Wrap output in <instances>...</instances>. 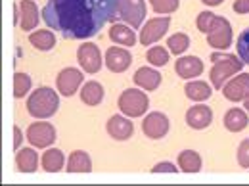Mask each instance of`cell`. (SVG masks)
Here are the masks:
<instances>
[{"instance_id":"cell-1","label":"cell","mask_w":249,"mask_h":186,"mask_svg":"<svg viewBox=\"0 0 249 186\" xmlns=\"http://www.w3.org/2000/svg\"><path fill=\"white\" fill-rule=\"evenodd\" d=\"M117 4L119 0H48L42 19L63 38H90L106 23L117 19Z\"/></svg>"},{"instance_id":"cell-2","label":"cell","mask_w":249,"mask_h":186,"mask_svg":"<svg viewBox=\"0 0 249 186\" xmlns=\"http://www.w3.org/2000/svg\"><path fill=\"white\" fill-rule=\"evenodd\" d=\"M211 62H213V67H211V83L215 89H222L224 81L236 73L242 71L244 67V60L238 58L236 54H222V52H213L211 54Z\"/></svg>"},{"instance_id":"cell-3","label":"cell","mask_w":249,"mask_h":186,"mask_svg":"<svg viewBox=\"0 0 249 186\" xmlns=\"http://www.w3.org/2000/svg\"><path fill=\"white\" fill-rule=\"evenodd\" d=\"M60 108V98L48 87L36 89L27 100V112L35 119H48Z\"/></svg>"},{"instance_id":"cell-4","label":"cell","mask_w":249,"mask_h":186,"mask_svg":"<svg viewBox=\"0 0 249 186\" xmlns=\"http://www.w3.org/2000/svg\"><path fill=\"white\" fill-rule=\"evenodd\" d=\"M119 110L128 117H140L146 113L148 106H150V98L148 94L136 89H128L119 96Z\"/></svg>"},{"instance_id":"cell-5","label":"cell","mask_w":249,"mask_h":186,"mask_svg":"<svg viewBox=\"0 0 249 186\" xmlns=\"http://www.w3.org/2000/svg\"><path fill=\"white\" fill-rule=\"evenodd\" d=\"M117 19L128 23L132 29H138L146 19V2L144 0H119Z\"/></svg>"},{"instance_id":"cell-6","label":"cell","mask_w":249,"mask_h":186,"mask_svg":"<svg viewBox=\"0 0 249 186\" xmlns=\"http://www.w3.org/2000/svg\"><path fill=\"white\" fill-rule=\"evenodd\" d=\"M207 42L217 50H226L232 44V25L228 23V19L217 16L211 31L207 33Z\"/></svg>"},{"instance_id":"cell-7","label":"cell","mask_w":249,"mask_h":186,"mask_svg":"<svg viewBox=\"0 0 249 186\" xmlns=\"http://www.w3.org/2000/svg\"><path fill=\"white\" fill-rule=\"evenodd\" d=\"M171 25V18H152L146 21V25L140 31V42L144 46H152L157 42Z\"/></svg>"},{"instance_id":"cell-8","label":"cell","mask_w":249,"mask_h":186,"mask_svg":"<svg viewBox=\"0 0 249 186\" xmlns=\"http://www.w3.org/2000/svg\"><path fill=\"white\" fill-rule=\"evenodd\" d=\"M77 60L87 73H98L102 69V54L94 42H85L77 50Z\"/></svg>"},{"instance_id":"cell-9","label":"cell","mask_w":249,"mask_h":186,"mask_svg":"<svg viewBox=\"0 0 249 186\" xmlns=\"http://www.w3.org/2000/svg\"><path fill=\"white\" fill-rule=\"evenodd\" d=\"M27 140L36 148H48L56 140V129L50 123H31L27 129Z\"/></svg>"},{"instance_id":"cell-10","label":"cell","mask_w":249,"mask_h":186,"mask_svg":"<svg viewBox=\"0 0 249 186\" xmlns=\"http://www.w3.org/2000/svg\"><path fill=\"white\" fill-rule=\"evenodd\" d=\"M83 83V73L75 67H65L58 73V79H56V85H58V91L63 96H73L77 93V89L81 87Z\"/></svg>"},{"instance_id":"cell-11","label":"cell","mask_w":249,"mask_h":186,"mask_svg":"<svg viewBox=\"0 0 249 186\" xmlns=\"http://www.w3.org/2000/svg\"><path fill=\"white\" fill-rule=\"evenodd\" d=\"M142 130L148 138H163L169 132V119L165 113L161 112H152L146 115L144 123H142Z\"/></svg>"},{"instance_id":"cell-12","label":"cell","mask_w":249,"mask_h":186,"mask_svg":"<svg viewBox=\"0 0 249 186\" xmlns=\"http://www.w3.org/2000/svg\"><path fill=\"white\" fill-rule=\"evenodd\" d=\"M222 94H224V98L230 100V102L246 100L249 96V73H242V75L230 79V81L222 87Z\"/></svg>"},{"instance_id":"cell-13","label":"cell","mask_w":249,"mask_h":186,"mask_svg":"<svg viewBox=\"0 0 249 186\" xmlns=\"http://www.w3.org/2000/svg\"><path fill=\"white\" fill-rule=\"evenodd\" d=\"M130 63H132V56H130V52L124 50V48H115V46H111V48L106 52V65H107V69L113 71V73H123V71L128 69Z\"/></svg>"},{"instance_id":"cell-14","label":"cell","mask_w":249,"mask_h":186,"mask_svg":"<svg viewBox=\"0 0 249 186\" xmlns=\"http://www.w3.org/2000/svg\"><path fill=\"white\" fill-rule=\"evenodd\" d=\"M211 121H213V112L207 106L199 104V106H194V108H190L186 112V123L192 129H197V130L207 129L211 125Z\"/></svg>"},{"instance_id":"cell-15","label":"cell","mask_w":249,"mask_h":186,"mask_svg":"<svg viewBox=\"0 0 249 186\" xmlns=\"http://www.w3.org/2000/svg\"><path fill=\"white\" fill-rule=\"evenodd\" d=\"M107 132H109V136L115 138V140H126V138L132 136L134 125L130 123L126 117H123V115H113V117H109V121H107Z\"/></svg>"},{"instance_id":"cell-16","label":"cell","mask_w":249,"mask_h":186,"mask_svg":"<svg viewBox=\"0 0 249 186\" xmlns=\"http://www.w3.org/2000/svg\"><path fill=\"white\" fill-rule=\"evenodd\" d=\"M175 71L178 77L182 79H192V77H199L203 73V62L196 56H184L180 60H177Z\"/></svg>"},{"instance_id":"cell-17","label":"cell","mask_w":249,"mask_h":186,"mask_svg":"<svg viewBox=\"0 0 249 186\" xmlns=\"http://www.w3.org/2000/svg\"><path fill=\"white\" fill-rule=\"evenodd\" d=\"M134 83L144 89V91H156L157 87L161 85V73L152 69V67H140L136 73H134Z\"/></svg>"},{"instance_id":"cell-18","label":"cell","mask_w":249,"mask_h":186,"mask_svg":"<svg viewBox=\"0 0 249 186\" xmlns=\"http://www.w3.org/2000/svg\"><path fill=\"white\" fill-rule=\"evenodd\" d=\"M19 12H21V29L33 31L38 25V8L33 0H19Z\"/></svg>"},{"instance_id":"cell-19","label":"cell","mask_w":249,"mask_h":186,"mask_svg":"<svg viewBox=\"0 0 249 186\" xmlns=\"http://www.w3.org/2000/svg\"><path fill=\"white\" fill-rule=\"evenodd\" d=\"M248 125H249V117L244 110L234 108V110L226 112V115H224V127H226L230 132H240V130H244Z\"/></svg>"},{"instance_id":"cell-20","label":"cell","mask_w":249,"mask_h":186,"mask_svg":"<svg viewBox=\"0 0 249 186\" xmlns=\"http://www.w3.org/2000/svg\"><path fill=\"white\" fill-rule=\"evenodd\" d=\"M67 171L69 173H89L92 171V161H90V155L83 150H77L69 155V161H67Z\"/></svg>"},{"instance_id":"cell-21","label":"cell","mask_w":249,"mask_h":186,"mask_svg":"<svg viewBox=\"0 0 249 186\" xmlns=\"http://www.w3.org/2000/svg\"><path fill=\"white\" fill-rule=\"evenodd\" d=\"M29 42H31L36 50L46 52V50H52V48L56 46V37H54L52 31H42V29H38V31H35L29 35Z\"/></svg>"},{"instance_id":"cell-22","label":"cell","mask_w":249,"mask_h":186,"mask_svg":"<svg viewBox=\"0 0 249 186\" xmlns=\"http://www.w3.org/2000/svg\"><path fill=\"white\" fill-rule=\"evenodd\" d=\"M81 100L87 104V106H98L102 100H104V89L100 83L96 81H89L85 83L83 91H81Z\"/></svg>"},{"instance_id":"cell-23","label":"cell","mask_w":249,"mask_h":186,"mask_svg":"<svg viewBox=\"0 0 249 186\" xmlns=\"http://www.w3.org/2000/svg\"><path fill=\"white\" fill-rule=\"evenodd\" d=\"M36 163H38V155L31 148H23L16 155V165L21 173H33L36 169Z\"/></svg>"},{"instance_id":"cell-24","label":"cell","mask_w":249,"mask_h":186,"mask_svg":"<svg viewBox=\"0 0 249 186\" xmlns=\"http://www.w3.org/2000/svg\"><path fill=\"white\" fill-rule=\"evenodd\" d=\"M63 163H65V157H63V152L54 148V150H46L42 154V167L44 171L48 173H56V171H62Z\"/></svg>"},{"instance_id":"cell-25","label":"cell","mask_w":249,"mask_h":186,"mask_svg":"<svg viewBox=\"0 0 249 186\" xmlns=\"http://www.w3.org/2000/svg\"><path fill=\"white\" fill-rule=\"evenodd\" d=\"M109 38L121 46H134V42H136V35L126 25H113L109 31Z\"/></svg>"},{"instance_id":"cell-26","label":"cell","mask_w":249,"mask_h":186,"mask_svg":"<svg viewBox=\"0 0 249 186\" xmlns=\"http://www.w3.org/2000/svg\"><path fill=\"white\" fill-rule=\"evenodd\" d=\"M184 93L190 100H196V102H203V100H207L209 96H211V87L207 85V83H203V81H192V83H186V87H184Z\"/></svg>"},{"instance_id":"cell-27","label":"cell","mask_w":249,"mask_h":186,"mask_svg":"<svg viewBox=\"0 0 249 186\" xmlns=\"http://www.w3.org/2000/svg\"><path fill=\"white\" fill-rule=\"evenodd\" d=\"M178 165L186 173H197L201 171V157L194 150H184L178 154Z\"/></svg>"},{"instance_id":"cell-28","label":"cell","mask_w":249,"mask_h":186,"mask_svg":"<svg viewBox=\"0 0 249 186\" xmlns=\"http://www.w3.org/2000/svg\"><path fill=\"white\" fill-rule=\"evenodd\" d=\"M31 91V77L27 73H16L14 75V96L23 98Z\"/></svg>"},{"instance_id":"cell-29","label":"cell","mask_w":249,"mask_h":186,"mask_svg":"<svg viewBox=\"0 0 249 186\" xmlns=\"http://www.w3.org/2000/svg\"><path fill=\"white\" fill-rule=\"evenodd\" d=\"M167 46L171 48L173 54H182V52H186L188 46H190V37L184 35V33H177V35L169 37Z\"/></svg>"},{"instance_id":"cell-30","label":"cell","mask_w":249,"mask_h":186,"mask_svg":"<svg viewBox=\"0 0 249 186\" xmlns=\"http://www.w3.org/2000/svg\"><path fill=\"white\" fill-rule=\"evenodd\" d=\"M146 58H148V62L152 63V65L163 67L165 63L169 62V52H167L163 46H152V48L148 50Z\"/></svg>"},{"instance_id":"cell-31","label":"cell","mask_w":249,"mask_h":186,"mask_svg":"<svg viewBox=\"0 0 249 186\" xmlns=\"http://www.w3.org/2000/svg\"><path fill=\"white\" fill-rule=\"evenodd\" d=\"M150 4H152V8L156 10L157 14H173L180 6L178 0H150Z\"/></svg>"},{"instance_id":"cell-32","label":"cell","mask_w":249,"mask_h":186,"mask_svg":"<svg viewBox=\"0 0 249 186\" xmlns=\"http://www.w3.org/2000/svg\"><path fill=\"white\" fill-rule=\"evenodd\" d=\"M215 19H217V16L215 14H211V12H201L199 16H197V29L201 33H207L211 31V27H213V23H215Z\"/></svg>"},{"instance_id":"cell-33","label":"cell","mask_w":249,"mask_h":186,"mask_svg":"<svg viewBox=\"0 0 249 186\" xmlns=\"http://www.w3.org/2000/svg\"><path fill=\"white\" fill-rule=\"evenodd\" d=\"M238 56L244 60V63H249V27L238 37Z\"/></svg>"},{"instance_id":"cell-34","label":"cell","mask_w":249,"mask_h":186,"mask_svg":"<svg viewBox=\"0 0 249 186\" xmlns=\"http://www.w3.org/2000/svg\"><path fill=\"white\" fill-rule=\"evenodd\" d=\"M238 163H240L244 169L249 167V138L242 140V144L238 146Z\"/></svg>"},{"instance_id":"cell-35","label":"cell","mask_w":249,"mask_h":186,"mask_svg":"<svg viewBox=\"0 0 249 186\" xmlns=\"http://www.w3.org/2000/svg\"><path fill=\"white\" fill-rule=\"evenodd\" d=\"M152 173H177V165H173L169 161H161L152 169Z\"/></svg>"},{"instance_id":"cell-36","label":"cell","mask_w":249,"mask_h":186,"mask_svg":"<svg viewBox=\"0 0 249 186\" xmlns=\"http://www.w3.org/2000/svg\"><path fill=\"white\" fill-rule=\"evenodd\" d=\"M232 8L236 14H249V0H236Z\"/></svg>"},{"instance_id":"cell-37","label":"cell","mask_w":249,"mask_h":186,"mask_svg":"<svg viewBox=\"0 0 249 186\" xmlns=\"http://www.w3.org/2000/svg\"><path fill=\"white\" fill-rule=\"evenodd\" d=\"M14 136H16V140H14V148L19 150V146H21V130H19V127H14Z\"/></svg>"},{"instance_id":"cell-38","label":"cell","mask_w":249,"mask_h":186,"mask_svg":"<svg viewBox=\"0 0 249 186\" xmlns=\"http://www.w3.org/2000/svg\"><path fill=\"white\" fill-rule=\"evenodd\" d=\"M203 4H207V6H218L222 0H201Z\"/></svg>"},{"instance_id":"cell-39","label":"cell","mask_w":249,"mask_h":186,"mask_svg":"<svg viewBox=\"0 0 249 186\" xmlns=\"http://www.w3.org/2000/svg\"><path fill=\"white\" fill-rule=\"evenodd\" d=\"M244 106H246V110H248V112H249V96H248V98H246V102H244Z\"/></svg>"}]
</instances>
